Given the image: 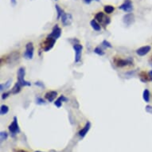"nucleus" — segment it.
Returning a JSON list of instances; mask_svg holds the SVG:
<instances>
[{"label":"nucleus","instance_id":"nucleus-19","mask_svg":"<svg viewBox=\"0 0 152 152\" xmlns=\"http://www.w3.org/2000/svg\"><path fill=\"white\" fill-rule=\"evenodd\" d=\"M11 82H12V80L11 79H9L5 84H1V85H0V90L1 91H3L4 89H7L11 87Z\"/></svg>","mask_w":152,"mask_h":152},{"label":"nucleus","instance_id":"nucleus-37","mask_svg":"<svg viewBox=\"0 0 152 152\" xmlns=\"http://www.w3.org/2000/svg\"><path fill=\"white\" fill-rule=\"evenodd\" d=\"M151 65H152V64H151Z\"/></svg>","mask_w":152,"mask_h":152},{"label":"nucleus","instance_id":"nucleus-33","mask_svg":"<svg viewBox=\"0 0 152 152\" xmlns=\"http://www.w3.org/2000/svg\"><path fill=\"white\" fill-rule=\"evenodd\" d=\"M148 74H149V77H150V79H151V80L152 81V70H151L149 72H148Z\"/></svg>","mask_w":152,"mask_h":152},{"label":"nucleus","instance_id":"nucleus-21","mask_svg":"<svg viewBox=\"0 0 152 152\" xmlns=\"http://www.w3.org/2000/svg\"><path fill=\"white\" fill-rule=\"evenodd\" d=\"M104 10L105 13L108 14H112V12L114 11L115 8H114V6L112 5H106L104 6Z\"/></svg>","mask_w":152,"mask_h":152},{"label":"nucleus","instance_id":"nucleus-5","mask_svg":"<svg viewBox=\"0 0 152 152\" xmlns=\"http://www.w3.org/2000/svg\"><path fill=\"white\" fill-rule=\"evenodd\" d=\"M115 65L116 66L122 67L128 66V65H133V59L131 57H128V58L122 59V58H115L114 60Z\"/></svg>","mask_w":152,"mask_h":152},{"label":"nucleus","instance_id":"nucleus-15","mask_svg":"<svg viewBox=\"0 0 152 152\" xmlns=\"http://www.w3.org/2000/svg\"><path fill=\"white\" fill-rule=\"evenodd\" d=\"M69 100V99L65 97L64 95H62V96H60V97L57 99L56 101L54 102V104H55V106L60 108L62 107V102H66Z\"/></svg>","mask_w":152,"mask_h":152},{"label":"nucleus","instance_id":"nucleus-6","mask_svg":"<svg viewBox=\"0 0 152 152\" xmlns=\"http://www.w3.org/2000/svg\"><path fill=\"white\" fill-rule=\"evenodd\" d=\"M34 47L32 42H28L26 45V51H25L24 57L27 60H31L34 57Z\"/></svg>","mask_w":152,"mask_h":152},{"label":"nucleus","instance_id":"nucleus-16","mask_svg":"<svg viewBox=\"0 0 152 152\" xmlns=\"http://www.w3.org/2000/svg\"><path fill=\"white\" fill-rule=\"evenodd\" d=\"M90 25L92 28L96 30V31H100L101 30V27H100V25L99 24L98 22L96 21V19H93L90 22Z\"/></svg>","mask_w":152,"mask_h":152},{"label":"nucleus","instance_id":"nucleus-25","mask_svg":"<svg viewBox=\"0 0 152 152\" xmlns=\"http://www.w3.org/2000/svg\"><path fill=\"white\" fill-rule=\"evenodd\" d=\"M0 137H1V142L6 141V139H8V134H7V132H6V131H1Z\"/></svg>","mask_w":152,"mask_h":152},{"label":"nucleus","instance_id":"nucleus-17","mask_svg":"<svg viewBox=\"0 0 152 152\" xmlns=\"http://www.w3.org/2000/svg\"><path fill=\"white\" fill-rule=\"evenodd\" d=\"M21 85H20L19 82H17L16 84L14 85V88H12L11 93L14 94V95H15V94H18L19 92H20V91H21Z\"/></svg>","mask_w":152,"mask_h":152},{"label":"nucleus","instance_id":"nucleus-34","mask_svg":"<svg viewBox=\"0 0 152 152\" xmlns=\"http://www.w3.org/2000/svg\"><path fill=\"white\" fill-rule=\"evenodd\" d=\"M14 152H27V151H24V150H18V151H14Z\"/></svg>","mask_w":152,"mask_h":152},{"label":"nucleus","instance_id":"nucleus-31","mask_svg":"<svg viewBox=\"0 0 152 152\" xmlns=\"http://www.w3.org/2000/svg\"><path fill=\"white\" fill-rule=\"evenodd\" d=\"M92 1H96V2H100V0H84V2L86 3V4H90Z\"/></svg>","mask_w":152,"mask_h":152},{"label":"nucleus","instance_id":"nucleus-36","mask_svg":"<svg viewBox=\"0 0 152 152\" xmlns=\"http://www.w3.org/2000/svg\"><path fill=\"white\" fill-rule=\"evenodd\" d=\"M55 1H57V0H55Z\"/></svg>","mask_w":152,"mask_h":152},{"label":"nucleus","instance_id":"nucleus-20","mask_svg":"<svg viewBox=\"0 0 152 152\" xmlns=\"http://www.w3.org/2000/svg\"><path fill=\"white\" fill-rule=\"evenodd\" d=\"M143 98L144 101L146 103H148L150 101V92L148 89H145L143 91Z\"/></svg>","mask_w":152,"mask_h":152},{"label":"nucleus","instance_id":"nucleus-1","mask_svg":"<svg viewBox=\"0 0 152 152\" xmlns=\"http://www.w3.org/2000/svg\"><path fill=\"white\" fill-rule=\"evenodd\" d=\"M18 82L22 86H30L31 83L29 81L25 80V74H26V70L24 67L19 68L18 70Z\"/></svg>","mask_w":152,"mask_h":152},{"label":"nucleus","instance_id":"nucleus-9","mask_svg":"<svg viewBox=\"0 0 152 152\" xmlns=\"http://www.w3.org/2000/svg\"><path fill=\"white\" fill-rule=\"evenodd\" d=\"M62 35V29L58 27V25H55L52 29V32L51 34L48 35L49 37H53V38H55V39H58L59 37H61Z\"/></svg>","mask_w":152,"mask_h":152},{"label":"nucleus","instance_id":"nucleus-4","mask_svg":"<svg viewBox=\"0 0 152 152\" xmlns=\"http://www.w3.org/2000/svg\"><path fill=\"white\" fill-rule=\"evenodd\" d=\"M9 131L11 133L12 137H15L17 134L20 133V128H19V123H18V118L16 116H14L13 119L12 123L9 126Z\"/></svg>","mask_w":152,"mask_h":152},{"label":"nucleus","instance_id":"nucleus-8","mask_svg":"<svg viewBox=\"0 0 152 152\" xmlns=\"http://www.w3.org/2000/svg\"><path fill=\"white\" fill-rule=\"evenodd\" d=\"M118 8L120 10H122L124 12H131L133 10V5H132V3H131V0H125L124 3L120 5Z\"/></svg>","mask_w":152,"mask_h":152},{"label":"nucleus","instance_id":"nucleus-28","mask_svg":"<svg viewBox=\"0 0 152 152\" xmlns=\"http://www.w3.org/2000/svg\"><path fill=\"white\" fill-rule=\"evenodd\" d=\"M11 93V92H5V93H3L2 94V96H1V98H2V100H5V99H6L7 97L9 96V95Z\"/></svg>","mask_w":152,"mask_h":152},{"label":"nucleus","instance_id":"nucleus-23","mask_svg":"<svg viewBox=\"0 0 152 152\" xmlns=\"http://www.w3.org/2000/svg\"><path fill=\"white\" fill-rule=\"evenodd\" d=\"M55 8H56V11H57V19H59L60 18H62V14L65 13L64 11L62 10L58 5H55Z\"/></svg>","mask_w":152,"mask_h":152},{"label":"nucleus","instance_id":"nucleus-18","mask_svg":"<svg viewBox=\"0 0 152 152\" xmlns=\"http://www.w3.org/2000/svg\"><path fill=\"white\" fill-rule=\"evenodd\" d=\"M139 77H140V80L144 83H147V81H149V80H151V79H150L149 74L147 75L145 72H142L141 73H140V75H139Z\"/></svg>","mask_w":152,"mask_h":152},{"label":"nucleus","instance_id":"nucleus-32","mask_svg":"<svg viewBox=\"0 0 152 152\" xmlns=\"http://www.w3.org/2000/svg\"><path fill=\"white\" fill-rule=\"evenodd\" d=\"M11 4H12V6H14L16 5V0H11Z\"/></svg>","mask_w":152,"mask_h":152},{"label":"nucleus","instance_id":"nucleus-14","mask_svg":"<svg viewBox=\"0 0 152 152\" xmlns=\"http://www.w3.org/2000/svg\"><path fill=\"white\" fill-rule=\"evenodd\" d=\"M57 96V92L56 91H49V92L45 93V98L49 102H53L56 99Z\"/></svg>","mask_w":152,"mask_h":152},{"label":"nucleus","instance_id":"nucleus-13","mask_svg":"<svg viewBox=\"0 0 152 152\" xmlns=\"http://www.w3.org/2000/svg\"><path fill=\"white\" fill-rule=\"evenodd\" d=\"M90 128H91V123L89 122V121H88L87 123H85V127L80 130L79 132H78V135L80 136V137H81V138H84L85 136L88 134V131L90 130Z\"/></svg>","mask_w":152,"mask_h":152},{"label":"nucleus","instance_id":"nucleus-29","mask_svg":"<svg viewBox=\"0 0 152 152\" xmlns=\"http://www.w3.org/2000/svg\"><path fill=\"white\" fill-rule=\"evenodd\" d=\"M145 110H146V112L150 113V114H151L152 115V106H150V105H147L146 108H145Z\"/></svg>","mask_w":152,"mask_h":152},{"label":"nucleus","instance_id":"nucleus-22","mask_svg":"<svg viewBox=\"0 0 152 152\" xmlns=\"http://www.w3.org/2000/svg\"><path fill=\"white\" fill-rule=\"evenodd\" d=\"M9 112V107L7 105H5V104H3L1 106V108H0V113L1 115H4L6 114H7Z\"/></svg>","mask_w":152,"mask_h":152},{"label":"nucleus","instance_id":"nucleus-3","mask_svg":"<svg viewBox=\"0 0 152 152\" xmlns=\"http://www.w3.org/2000/svg\"><path fill=\"white\" fill-rule=\"evenodd\" d=\"M56 39L53 38V37L47 36L46 39L44 41V42L42 44V48L45 52H48L51 49L54 47V44L56 42Z\"/></svg>","mask_w":152,"mask_h":152},{"label":"nucleus","instance_id":"nucleus-11","mask_svg":"<svg viewBox=\"0 0 152 152\" xmlns=\"http://www.w3.org/2000/svg\"><path fill=\"white\" fill-rule=\"evenodd\" d=\"M62 22L63 26L65 27H67V26H70L72 22V17L70 14H67V13H64L62 14Z\"/></svg>","mask_w":152,"mask_h":152},{"label":"nucleus","instance_id":"nucleus-24","mask_svg":"<svg viewBox=\"0 0 152 152\" xmlns=\"http://www.w3.org/2000/svg\"><path fill=\"white\" fill-rule=\"evenodd\" d=\"M94 53L97 54V55H99V56H104V50H103L100 46H97V47L95 48V49H94Z\"/></svg>","mask_w":152,"mask_h":152},{"label":"nucleus","instance_id":"nucleus-27","mask_svg":"<svg viewBox=\"0 0 152 152\" xmlns=\"http://www.w3.org/2000/svg\"><path fill=\"white\" fill-rule=\"evenodd\" d=\"M102 45H104V47H107V48H112V44H111L109 42H108L107 40L103 41V42H102Z\"/></svg>","mask_w":152,"mask_h":152},{"label":"nucleus","instance_id":"nucleus-12","mask_svg":"<svg viewBox=\"0 0 152 152\" xmlns=\"http://www.w3.org/2000/svg\"><path fill=\"white\" fill-rule=\"evenodd\" d=\"M151 49V47L150 45H145V46H142L140 48H139L136 50V54H138L139 56L143 57L147 55L150 51Z\"/></svg>","mask_w":152,"mask_h":152},{"label":"nucleus","instance_id":"nucleus-7","mask_svg":"<svg viewBox=\"0 0 152 152\" xmlns=\"http://www.w3.org/2000/svg\"><path fill=\"white\" fill-rule=\"evenodd\" d=\"M72 47L75 51V62L78 63L81 59L83 45L80 44H73Z\"/></svg>","mask_w":152,"mask_h":152},{"label":"nucleus","instance_id":"nucleus-26","mask_svg":"<svg viewBox=\"0 0 152 152\" xmlns=\"http://www.w3.org/2000/svg\"><path fill=\"white\" fill-rule=\"evenodd\" d=\"M36 104H38V105H42V104H46V102H45L42 98H41V97H37V98H36Z\"/></svg>","mask_w":152,"mask_h":152},{"label":"nucleus","instance_id":"nucleus-35","mask_svg":"<svg viewBox=\"0 0 152 152\" xmlns=\"http://www.w3.org/2000/svg\"><path fill=\"white\" fill-rule=\"evenodd\" d=\"M35 152H42V151H35Z\"/></svg>","mask_w":152,"mask_h":152},{"label":"nucleus","instance_id":"nucleus-2","mask_svg":"<svg viewBox=\"0 0 152 152\" xmlns=\"http://www.w3.org/2000/svg\"><path fill=\"white\" fill-rule=\"evenodd\" d=\"M95 19L96 21L98 22L99 23H100L102 26L104 27H106L111 22V20H110L109 17H108L106 14L103 12H98L97 14H96L95 15Z\"/></svg>","mask_w":152,"mask_h":152},{"label":"nucleus","instance_id":"nucleus-30","mask_svg":"<svg viewBox=\"0 0 152 152\" xmlns=\"http://www.w3.org/2000/svg\"><path fill=\"white\" fill-rule=\"evenodd\" d=\"M34 85L37 86H39V87H42V88H44V87H45L44 85H43V83L40 82V81H37V82H35Z\"/></svg>","mask_w":152,"mask_h":152},{"label":"nucleus","instance_id":"nucleus-10","mask_svg":"<svg viewBox=\"0 0 152 152\" xmlns=\"http://www.w3.org/2000/svg\"><path fill=\"white\" fill-rule=\"evenodd\" d=\"M123 22L126 26H131L135 22V15L132 13L127 14L123 16Z\"/></svg>","mask_w":152,"mask_h":152}]
</instances>
